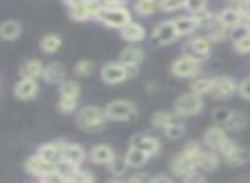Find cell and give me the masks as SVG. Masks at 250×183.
<instances>
[{
  "label": "cell",
  "mask_w": 250,
  "mask_h": 183,
  "mask_svg": "<svg viewBox=\"0 0 250 183\" xmlns=\"http://www.w3.org/2000/svg\"><path fill=\"white\" fill-rule=\"evenodd\" d=\"M108 118L104 115V110L100 106H84L76 113V123L81 130L87 132V134H98L104 128Z\"/></svg>",
  "instance_id": "cell-1"
},
{
  "label": "cell",
  "mask_w": 250,
  "mask_h": 183,
  "mask_svg": "<svg viewBox=\"0 0 250 183\" xmlns=\"http://www.w3.org/2000/svg\"><path fill=\"white\" fill-rule=\"evenodd\" d=\"M96 21H100L101 24L108 26L111 29H122L125 28L127 24L132 22V14L127 7H118V9H104L100 7L96 14Z\"/></svg>",
  "instance_id": "cell-2"
},
{
  "label": "cell",
  "mask_w": 250,
  "mask_h": 183,
  "mask_svg": "<svg viewBox=\"0 0 250 183\" xmlns=\"http://www.w3.org/2000/svg\"><path fill=\"white\" fill-rule=\"evenodd\" d=\"M204 110V100L194 93H185L177 98L173 106V113L180 118L195 117Z\"/></svg>",
  "instance_id": "cell-3"
},
{
  "label": "cell",
  "mask_w": 250,
  "mask_h": 183,
  "mask_svg": "<svg viewBox=\"0 0 250 183\" xmlns=\"http://www.w3.org/2000/svg\"><path fill=\"white\" fill-rule=\"evenodd\" d=\"M103 110L108 120H115V122L132 120V118L137 117V106L132 101H127V100L110 101Z\"/></svg>",
  "instance_id": "cell-4"
},
{
  "label": "cell",
  "mask_w": 250,
  "mask_h": 183,
  "mask_svg": "<svg viewBox=\"0 0 250 183\" xmlns=\"http://www.w3.org/2000/svg\"><path fill=\"white\" fill-rule=\"evenodd\" d=\"M69 7V16L72 21L84 22L96 19V14L101 7V2H89V0H83V2H65Z\"/></svg>",
  "instance_id": "cell-5"
},
{
  "label": "cell",
  "mask_w": 250,
  "mask_h": 183,
  "mask_svg": "<svg viewBox=\"0 0 250 183\" xmlns=\"http://www.w3.org/2000/svg\"><path fill=\"white\" fill-rule=\"evenodd\" d=\"M212 50V43L208 40V36H194L188 40L187 46L184 50V55L188 59H194L195 62L202 63L204 60L209 59Z\"/></svg>",
  "instance_id": "cell-6"
},
{
  "label": "cell",
  "mask_w": 250,
  "mask_h": 183,
  "mask_svg": "<svg viewBox=\"0 0 250 183\" xmlns=\"http://www.w3.org/2000/svg\"><path fill=\"white\" fill-rule=\"evenodd\" d=\"M223 159L226 161V164L231 166V168H236V166H243L250 161V152L247 149L240 147L235 141H229L225 147L219 152Z\"/></svg>",
  "instance_id": "cell-7"
},
{
  "label": "cell",
  "mask_w": 250,
  "mask_h": 183,
  "mask_svg": "<svg viewBox=\"0 0 250 183\" xmlns=\"http://www.w3.org/2000/svg\"><path fill=\"white\" fill-rule=\"evenodd\" d=\"M202 63L195 62L194 59H188V57L182 55L171 63V74L178 79H195L201 72Z\"/></svg>",
  "instance_id": "cell-8"
},
{
  "label": "cell",
  "mask_w": 250,
  "mask_h": 183,
  "mask_svg": "<svg viewBox=\"0 0 250 183\" xmlns=\"http://www.w3.org/2000/svg\"><path fill=\"white\" fill-rule=\"evenodd\" d=\"M238 89V82L235 77L231 76H218L214 77V84H212L211 96H214L216 100H229L236 94Z\"/></svg>",
  "instance_id": "cell-9"
},
{
  "label": "cell",
  "mask_w": 250,
  "mask_h": 183,
  "mask_svg": "<svg viewBox=\"0 0 250 183\" xmlns=\"http://www.w3.org/2000/svg\"><path fill=\"white\" fill-rule=\"evenodd\" d=\"M231 139L228 137V132L223 130L221 127L214 125V127L208 128L204 132V137H202V142H204V147L208 151H214V152H221V149L225 147Z\"/></svg>",
  "instance_id": "cell-10"
},
{
  "label": "cell",
  "mask_w": 250,
  "mask_h": 183,
  "mask_svg": "<svg viewBox=\"0 0 250 183\" xmlns=\"http://www.w3.org/2000/svg\"><path fill=\"white\" fill-rule=\"evenodd\" d=\"M151 38L156 45L160 46H167L175 43V40L178 38L177 29H175L173 22L171 21H161L160 24L154 26L153 33H151Z\"/></svg>",
  "instance_id": "cell-11"
},
{
  "label": "cell",
  "mask_w": 250,
  "mask_h": 183,
  "mask_svg": "<svg viewBox=\"0 0 250 183\" xmlns=\"http://www.w3.org/2000/svg\"><path fill=\"white\" fill-rule=\"evenodd\" d=\"M129 147H134V149H139V151H143L144 154H147L151 158V156H156L158 152H160V141H158L156 137H153V135H147V134H136L130 137L129 141Z\"/></svg>",
  "instance_id": "cell-12"
},
{
  "label": "cell",
  "mask_w": 250,
  "mask_h": 183,
  "mask_svg": "<svg viewBox=\"0 0 250 183\" xmlns=\"http://www.w3.org/2000/svg\"><path fill=\"white\" fill-rule=\"evenodd\" d=\"M101 81L108 86H117L122 84L127 79V72H125V67L120 62H108L101 67Z\"/></svg>",
  "instance_id": "cell-13"
},
{
  "label": "cell",
  "mask_w": 250,
  "mask_h": 183,
  "mask_svg": "<svg viewBox=\"0 0 250 183\" xmlns=\"http://www.w3.org/2000/svg\"><path fill=\"white\" fill-rule=\"evenodd\" d=\"M170 168H171V173H173L175 176H178V178H185V176L190 175V173L197 171V164H195L194 159L188 158V156L184 154L182 151L171 159Z\"/></svg>",
  "instance_id": "cell-14"
},
{
  "label": "cell",
  "mask_w": 250,
  "mask_h": 183,
  "mask_svg": "<svg viewBox=\"0 0 250 183\" xmlns=\"http://www.w3.org/2000/svg\"><path fill=\"white\" fill-rule=\"evenodd\" d=\"M24 168L29 175L36 176V178H43V176L55 173V166H53L52 163L46 161V159H43L42 156H38V154H33L31 158H28Z\"/></svg>",
  "instance_id": "cell-15"
},
{
  "label": "cell",
  "mask_w": 250,
  "mask_h": 183,
  "mask_svg": "<svg viewBox=\"0 0 250 183\" xmlns=\"http://www.w3.org/2000/svg\"><path fill=\"white\" fill-rule=\"evenodd\" d=\"M65 77H67L65 67L59 62H53V63L45 65L43 74H42V79L45 81L46 84H50V86H60V84L65 81Z\"/></svg>",
  "instance_id": "cell-16"
},
{
  "label": "cell",
  "mask_w": 250,
  "mask_h": 183,
  "mask_svg": "<svg viewBox=\"0 0 250 183\" xmlns=\"http://www.w3.org/2000/svg\"><path fill=\"white\" fill-rule=\"evenodd\" d=\"M87 158H89V161L93 163V164L108 166L111 159L115 158V151H113V147H111V145H108V144H96V145H93V147L89 149V152H87Z\"/></svg>",
  "instance_id": "cell-17"
},
{
  "label": "cell",
  "mask_w": 250,
  "mask_h": 183,
  "mask_svg": "<svg viewBox=\"0 0 250 183\" xmlns=\"http://www.w3.org/2000/svg\"><path fill=\"white\" fill-rule=\"evenodd\" d=\"M38 81L33 79H19L14 86V96L21 101H31L38 94Z\"/></svg>",
  "instance_id": "cell-18"
},
{
  "label": "cell",
  "mask_w": 250,
  "mask_h": 183,
  "mask_svg": "<svg viewBox=\"0 0 250 183\" xmlns=\"http://www.w3.org/2000/svg\"><path fill=\"white\" fill-rule=\"evenodd\" d=\"M62 145L63 141H55V142H46V144L40 145L36 154L42 156L43 159H46L48 163H52L53 166L62 159Z\"/></svg>",
  "instance_id": "cell-19"
},
{
  "label": "cell",
  "mask_w": 250,
  "mask_h": 183,
  "mask_svg": "<svg viewBox=\"0 0 250 183\" xmlns=\"http://www.w3.org/2000/svg\"><path fill=\"white\" fill-rule=\"evenodd\" d=\"M86 158H87V154H86V151L83 149V145L74 144V142H65V141H63L62 159H65V161L74 163V164L81 166Z\"/></svg>",
  "instance_id": "cell-20"
},
{
  "label": "cell",
  "mask_w": 250,
  "mask_h": 183,
  "mask_svg": "<svg viewBox=\"0 0 250 183\" xmlns=\"http://www.w3.org/2000/svg\"><path fill=\"white\" fill-rule=\"evenodd\" d=\"M144 60V50H141L139 46H125L124 50L120 52V57H118L117 62H120L124 67H139L141 62Z\"/></svg>",
  "instance_id": "cell-21"
},
{
  "label": "cell",
  "mask_w": 250,
  "mask_h": 183,
  "mask_svg": "<svg viewBox=\"0 0 250 183\" xmlns=\"http://www.w3.org/2000/svg\"><path fill=\"white\" fill-rule=\"evenodd\" d=\"M216 21H218V24H221L223 28L228 29V31L233 28H236L238 24H242V18H240L238 11H236L235 7L221 9V11L216 14Z\"/></svg>",
  "instance_id": "cell-22"
},
{
  "label": "cell",
  "mask_w": 250,
  "mask_h": 183,
  "mask_svg": "<svg viewBox=\"0 0 250 183\" xmlns=\"http://www.w3.org/2000/svg\"><path fill=\"white\" fill-rule=\"evenodd\" d=\"M219 166V154L214 151H208V149H202L201 156L197 158V171L211 173L214 169H218Z\"/></svg>",
  "instance_id": "cell-23"
},
{
  "label": "cell",
  "mask_w": 250,
  "mask_h": 183,
  "mask_svg": "<svg viewBox=\"0 0 250 183\" xmlns=\"http://www.w3.org/2000/svg\"><path fill=\"white\" fill-rule=\"evenodd\" d=\"M120 36L124 41H129V43H139L146 38V28L139 22L132 21L130 24H127L124 29L120 31Z\"/></svg>",
  "instance_id": "cell-24"
},
{
  "label": "cell",
  "mask_w": 250,
  "mask_h": 183,
  "mask_svg": "<svg viewBox=\"0 0 250 183\" xmlns=\"http://www.w3.org/2000/svg\"><path fill=\"white\" fill-rule=\"evenodd\" d=\"M43 69H45V65L42 63V60L29 59V60H26V62L21 65V70H19V74H21V79L38 81L40 77H42V74H43Z\"/></svg>",
  "instance_id": "cell-25"
},
{
  "label": "cell",
  "mask_w": 250,
  "mask_h": 183,
  "mask_svg": "<svg viewBox=\"0 0 250 183\" xmlns=\"http://www.w3.org/2000/svg\"><path fill=\"white\" fill-rule=\"evenodd\" d=\"M184 122V118H180L178 115H175L173 111H156V113L151 117V123H153L154 128H160V130H165L170 125L173 123H180Z\"/></svg>",
  "instance_id": "cell-26"
},
{
  "label": "cell",
  "mask_w": 250,
  "mask_h": 183,
  "mask_svg": "<svg viewBox=\"0 0 250 183\" xmlns=\"http://www.w3.org/2000/svg\"><path fill=\"white\" fill-rule=\"evenodd\" d=\"M171 22H173L178 36H188L194 31H197V21H195L194 16H178Z\"/></svg>",
  "instance_id": "cell-27"
},
{
  "label": "cell",
  "mask_w": 250,
  "mask_h": 183,
  "mask_svg": "<svg viewBox=\"0 0 250 183\" xmlns=\"http://www.w3.org/2000/svg\"><path fill=\"white\" fill-rule=\"evenodd\" d=\"M22 33V26L21 22L12 21V19H7L0 24V38L5 40V41H12V40L19 38Z\"/></svg>",
  "instance_id": "cell-28"
},
{
  "label": "cell",
  "mask_w": 250,
  "mask_h": 183,
  "mask_svg": "<svg viewBox=\"0 0 250 183\" xmlns=\"http://www.w3.org/2000/svg\"><path fill=\"white\" fill-rule=\"evenodd\" d=\"M247 123H249L247 115H243L242 111H231L229 118L221 125V128L226 132H238V130H242V128H245Z\"/></svg>",
  "instance_id": "cell-29"
},
{
  "label": "cell",
  "mask_w": 250,
  "mask_h": 183,
  "mask_svg": "<svg viewBox=\"0 0 250 183\" xmlns=\"http://www.w3.org/2000/svg\"><path fill=\"white\" fill-rule=\"evenodd\" d=\"M212 84H214V77H195L190 84V93L197 94V96H204V94H211Z\"/></svg>",
  "instance_id": "cell-30"
},
{
  "label": "cell",
  "mask_w": 250,
  "mask_h": 183,
  "mask_svg": "<svg viewBox=\"0 0 250 183\" xmlns=\"http://www.w3.org/2000/svg\"><path fill=\"white\" fill-rule=\"evenodd\" d=\"M125 161H127L129 168H143V166H146L147 161H149V156L144 154L139 149L129 147L127 152H125Z\"/></svg>",
  "instance_id": "cell-31"
},
{
  "label": "cell",
  "mask_w": 250,
  "mask_h": 183,
  "mask_svg": "<svg viewBox=\"0 0 250 183\" xmlns=\"http://www.w3.org/2000/svg\"><path fill=\"white\" fill-rule=\"evenodd\" d=\"M60 46H62V38L55 33H48L40 40V50L43 53H55L60 50Z\"/></svg>",
  "instance_id": "cell-32"
},
{
  "label": "cell",
  "mask_w": 250,
  "mask_h": 183,
  "mask_svg": "<svg viewBox=\"0 0 250 183\" xmlns=\"http://www.w3.org/2000/svg\"><path fill=\"white\" fill-rule=\"evenodd\" d=\"M106 168L113 178H124L127 175V171H129V164L125 161V156H117V154H115V158L111 159Z\"/></svg>",
  "instance_id": "cell-33"
},
{
  "label": "cell",
  "mask_w": 250,
  "mask_h": 183,
  "mask_svg": "<svg viewBox=\"0 0 250 183\" xmlns=\"http://www.w3.org/2000/svg\"><path fill=\"white\" fill-rule=\"evenodd\" d=\"M79 96H81V87H79V84L74 82V81L65 79L59 86V98H70V100L79 101Z\"/></svg>",
  "instance_id": "cell-34"
},
{
  "label": "cell",
  "mask_w": 250,
  "mask_h": 183,
  "mask_svg": "<svg viewBox=\"0 0 250 183\" xmlns=\"http://www.w3.org/2000/svg\"><path fill=\"white\" fill-rule=\"evenodd\" d=\"M134 11L139 16H153L156 11H160V2H154V0H139L134 4Z\"/></svg>",
  "instance_id": "cell-35"
},
{
  "label": "cell",
  "mask_w": 250,
  "mask_h": 183,
  "mask_svg": "<svg viewBox=\"0 0 250 183\" xmlns=\"http://www.w3.org/2000/svg\"><path fill=\"white\" fill-rule=\"evenodd\" d=\"M79 166L77 164H74V163H69V161H65V159H60L59 163L55 164V173L59 176H62L63 180H69V178H72L76 173H79Z\"/></svg>",
  "instance_id": "cell-36"
},
{
  "label": "cell",
  "mask_w": 250,
  "mask_h": 183,
  "mask_svg": "<svg viewBox=\"0 0 250 183\" xmlns=\"http://www.w3.org/2000/svg\"><path fill=\"white\" fill-rule=\"evenodd\" d=\"M208 40L211 43H223L226 38H228V35H229V31L226 28H223L221 24H218V21L214 22V26H212L211 29H208Z\"/></svg>",
  "instance_id": "cell-37"
},
{
  "label": "cell",
  "mask_w": 250,
  "mask_h": 183,
  "mask_svg": "<svg viewBox=\"0 0 250 183\" xmlns=\"http://www.w3.org/2000/svg\"><path fill=\"white\" fill-rule=\"evenodd\" d=\"M184 9L187 11L188 16H194V18L201 16L202 12L209 11L208 4H206V2H202V0H187V2H185V5H184Z\"/></svg>",
  "instance_id": "cell-38"
},
{
  "label": "cell",
  "mask_w": 250,
  "mask_h": 183,
  "mask_svg": "<svg viewBox=\"0 0 250 183\" xmlns=\"http://www.w3.org/2000/svg\"><path fill=\"white\" fill-rule=\"evenodd\" d=\"M77 103H79L77 100H70V98H59V101H57V110L63 115H70L77 110Z\"/></svg>",
  "instance_id": "cell-39"
},
{
  "label": "cell",
  "mask_w": 250,
  "mask_h": 183,
  "mask_svg": "<svg viewBox=\"0 0 250 183\" xmlns=\"http://www.w3.org/2000/svg\"><path fill=\"white\" fill-rule=\"evenodd\" d=\"M94 70V63L91 60H79V62L74 65V74L77 77H87L91 76Z\"/></svg>",
  "instance_id": "cell-40"
},
{
  "label": "cell",
  "mask_w": 250,
  "mask_h": 183,
  "mask_svg": "<svg viewBox=\"0 0 250 183\" xmlns=\"http://www.w3.org/2000/svg\"><path fill=\"white\" fill-rule=\"evenodd\" d=\"M250 33V24H247V22H242V24H238L236 28L229 29V35L228 38L231 40L233 43L238 41V40H242L243 36H247Z\"/></svg>",
  "instance_id": "cell-41"
},
{
  "label": "cell",
  "mask_w": 250,
  "mask_h": 183,
  "mask_svg": "<svg viewBox=\"0 0 250 183\" xmlns=\"http://www.w3.org/2000/svg\"><path fill=\"white\" fill-rule=\"evenodd\" d=\"M163 134L167 135L168 139H173V141H175V139L184 137V135H185V125H184V122H180V123L170 125L168 128H165Z\"/></svg>",
  "instance_id": "cell-42"
},
{
  "label": "cell",
  "mask_w": 250,
  "mask_h": 183,
  "mask_svg": "<svg viewBox=\"0 0 250 183\" xmlns=\"http://www.w3.org/2000/svg\"><path fill=\"white\" fill-rule=\"evenodd\" d=\"M185 5L184 0H163V2H160V11L163 12H177V11H182Z\"/></svg>",
  "instance_id": "cell-43"
},
{
  "label": "cell",
  "mask_w": 250,
  "mask_h": 183,
  "mask_svg": "<svg viewBox=\"0 0 250 183\" xmlns=\"http://www.w3.org/2000/svg\"><path fill=\"white\" fill-rule=\"evenodd\" d=\"M63 183H94V176H93V173L79 169V173H76L72 178L65 180Z\"/></svg>",
  "instance_id": "cell-44"
},
{
  "label": "cell",
  "mask_w": 250,
  "mask_h": 183,
  "mask_svg": "<svg viewBox=\"0 0 250 183\" xmlns=\"http://www.w3.org/2000/svg\"><path fill=\"white\" fill-rule=\"evenodd\" d=\"M233 50L240 55H249L250 53V33L247 36H243L242 40L233 43Z\"/></svg>",
  "instance_id": "cell-45"
},
{
  "label": "cell",
  "mask_w": 250,
  "mask_h": 183,
  "mask_svg": "<svg viewBox=\"0 0 250 183\" xmlns=\"http://www.w3.org/2000/svg\"><path fill=\"white\" fill-rule=\"evenodd\" d=\"M231 111H233L231 108H216V110L212 111V120L218 123V127H221V125L229 118Z\"/></svg>",
  "instance_id": "cell-46"
},
{
  "label": "cell",
  "mask_w": 250,
  "mask_h": 183,
  "mask_svg": "<svg viewBox=\"0 0 250 183\" xmlns=\"http://www.w3.org/2000/svg\"><path fill=\"white\" fill-rule=\"evenodd\" d=\"M235 9L238 11L240 18H242V22H247L250 24V0H245V2H238L235 5Z\"/></svg>",
  "instance_id": "cell-47"
},
{
  "label": "cell",
  "mask_w": 250,
  "mask_h": 183,
  "mask_svg": "<svg viewBox=\"0 0 250 183\" xmlns=\"http://www.w3.org/2000/svg\"><path fill=\"white\" fill-rule=\"evenodd\" d=\"M236 93H238L240 98H243V100L250 101V76L249 77H243V79L240 81Z\"/></svg>",
  "instance_id": "cell-48"
},
{
  "label": "cell",
  "mask_w": 250,
  "mask_h": 183,
  "mask_svg": "<svg viewBox=\"0 0 250 183\" xmlns=\"http://www.w3.org/2000/svg\"><path fill=\"white\" fill-rule=\"evenodd\" d=\"M182 183H208L206 182V175L201 171H194L190 175H187L185 178H182Z\"/></svg>",
  "instance_id": "cell-49"
},
{
  "label": "cell",
  "mask_w": 250,
  "mask_h": 183,
  "mask_svg": "<svg viewBox=\"0 0 250 183\" xmlns=\"http://www.w3.org/2000/svg\"><path fill=\"white\" fill-rule=\"evenodd\" d=\"M151 178L153 176L146 175V173H134L125 180V183H151Z\"/></svg>",
  "instance_id": "cell-50"
},
{
  "label": "cell",
  "mask_w": 250,
  "mask_h": 183,
  "mask_svg": "<svg viewBox=\"0 0 250 183\" xmlns=\"http://www.w3.org/2000/svg\"><path fill=\"white\" fill-rule=\"evenodd\" d=\"M65 180L62 176H59L57 173H52V175H46L43 178H38V183H63Z\"/></svg>",
  "instance_id": "cell-51"
},
{
  "label": "cell",
  "mask_w": 250,
  "mask_h": 183,
  "mask_svg": "<svg viewBox=\"0 0 250 183\" xmlns=\"http://www.w3.org/2000/svg\"><path fill=\"white\" fill-rule=\"evenodd\" d=\"M101 7L104 9H118V7H125L124 2L120 0H108V2H101Z\"/></svg>",
  "instance_id": "cell-52"
},
{
  "label": "cell",
  "mask_w": 250,
  "mask_h": 183,
  "mask_svg": "<svg viewBox=\"0 0 250 183\" xmlns=\"http://www.w3.org/2000/svg\"><path fill=\"white\" fill-rule=\"evenodd\" d=\"M151 183H175L168 175H156L151 178Z\"/></svg>",
  "instance_id": "cell-53"
},
{
  "label": "cell",
  "mask_w": 250,
  "mask_h": 183,
  "mask_svg": "<svg viewBox=\"0 0 250 183\" xmlns=\"http://www.w3.org/2000/svg\"><path fill=\"white\" fill-rule=\"evenodd\" d=\"M125 72H127V79H132V77H137V74H139V67H125Z\"/></svg>",
  "instance_id": "cell-54"
},
{
  "label": "cell",
  "mask_w": 250,
  "mask_h": 183,
  "mask_svg": "<svg viewBox=\"0 0 250 183\" xmlns=\"http://www.w3.org/2000/svg\"><path fill=\"white\" fill-rule=\"evenodd\" d=\"M106 183H125V180L124 178H110Z\"/></svg>",
  "instance_id": "cell-55"
},
{
  "label": "cell",
  "mask_w": 250,
  "mask_h": 183,
  "mask_svg": "<svg viewBox=\"0 0 250 183\" xmlns=\"http://www.w3.org/2000/svg\"><path fill=\"white\" fill-rule=\"evenodd\" d=\"M247 183H250V182H247Z\"/></svg>",
  "instance_id": "cell-56"
}]
</instances>
